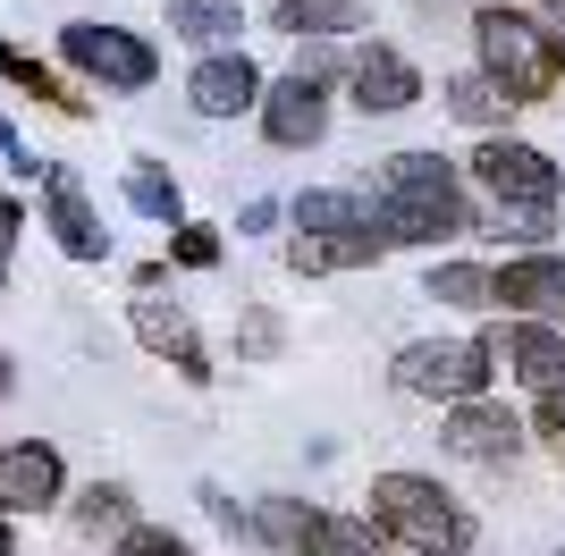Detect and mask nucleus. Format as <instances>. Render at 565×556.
Wrapping results in <instances>:
<instances>
[{"instance_id": "1", "label": "nucleus", "mask_w": 565, "mask_h": 556, "mask_svg": "<svg viewBox=\"0 0 565 556\" xmlns=\"http://www.w3.org/2000/svg\"><path fill=\"white\" fill-rule=\"evenodd\" d=\"M363 194H372V220H380V236H388V254L465 245L472 220H481V194H472L465 161H448V152H388Z\"/></svg>"}, {"instance_id": "2", "label": "nucleus", "mask_w": 565, "mask_h": 556, "mask_svg": "<svg viewBox=\"0 0 565 556\" xmlns=\"http://www.w3.org/2000/svg\"><path fill=\"white\" fill-rule=\"evenodd\" d=\"M354 514H363L397 556H472L481 548V514H472L439 472H414V463L372 472V489H363Z\"/></svg>"}, {"instance_id": "3", "label": "nucleus", "mask_w": 565, "mask_h": 556, "mask_svg": "<svg viewBox=\"0 0 565 556\" xmlns=\"http://www.w3.org/2000/svg\"><path fill=\"white\" fill-rule=\"evenodd\" d=\"M472 68L515 110H541V101L565 93V25H548L523 0H481L472 9Z\"/></svg>"}, {"instance_id": "4", "label": "nucleus", "mask_w": 565, "mask_h": 556, "mask_svg": "<svg viewBox=\"0 0 565 556\" xmlns=\"http://www.w3.org/2000/svg\"><path fill=\"white\" fill-rule=\"evenodd\" d=\"M388 388L414 396V405H465V396H490L498 388L490 321L456 329V338H405V346L388 354Z\"/></svg>"}, {"instance_id": "5", "label": "nucleus", "mask_w": 565, "mask_h": 556, "mask_svg": "<svg viewBox=\"0 0 565 556\" xmlns=\"http://www.w3.org/2000/svg\"><path fill=\"white\" fill-rule=\"evenodd\" d=\"M465 178L490 211H565V161L548 143L515 136V127H507V136H472Z\"/></svg>"}, {"instance_id": "6", "label": "nucleus", "mask_w": 565, "mask_h": 556, "mask_svg": "<svg viewBox=\"0 0 565 556\" xmlns=\"http://www.w3.org/2000/svg\"><path fill=\"white\" fill-rule=\"evenodd\" d=\"M60 68L76 76L85 93H152L161 85V43H143L136 25L118 18H76L68 34H60Z\"/></svg>"}, {"instance_id": "7", "label": "nucleus", "mask_w": 565, "mask_h": 556, "mask_svg": "<svg viewBox=\"0 0 565 556\" xmlns=\"http://www.w3.org/2000/svg\"><path fill=\"white\" fill-rule=\"evenodd\" d=\"M127 329H136V346L152 354V363H169L186 388H212L220 363H212V346H203V321H194L169 287H152V296H143V287H127Z\"/></svg>"}, {"instance_id": "8", "label": "nucleus", "mask_w": 565, "mask_h": 556, "mask_svg": "<svg viewBox=\"0 0 565 556\" xmlns=\"http://www.w3.org/2000/svg\"><path fill=\"white\" fill-rule=\"evenodd\" d=\"M439 447H448L456 463L507 472V463L532 456V430H523V414L490 388V396H465V405H439Z\"/></svg>"}, {"instance_id": "9", "label": "nucleus", "mask_w": 565, "mask_h": 556, "mask_svg": "<svg viewBox=\"0 0 565 556\" xmlns=\"http://www.w3.org/2000/svg\"><path fill=\"white\" fill-rule=\"evenodd\" d=\"M330 85H312V76H262V101H254V127L270 152H312V143H330Z\"/></svg>"}, {"instance_id": "10", "label": "nucleus", "mask_w": 565, "mask_h": 556, "mask_svg": "<svg viewBox=\"0 0 565 556\" xmlns=\"http://www.w3.org/2000/svg\"><path fill=\"white\" fill-rule=\"evenodd\" d=\"M347 101L363 118H405V110H423V68L405 60L397 43H347Z\"/></svg>"}, {"instance_id": "11", "label": "nucleus", "mask_w": 565, "mask_h": 556, "mask_svg": "<svg viewBox=\"0 0 565 556\" xmlns=\"http://www.w3.org/2000/svg\"><path fill=\"white\" fill-rule=\"evenodd\" d=\"M490 312H515V321H565V245H532V254L490 261Z\"/></svg>"}, {"instance_id": "12", "label": "nucleus", "mask_w": 565, "mask_h": 556, "mask_svg": "<svg viewBox=\"0 0 565 556\" xmlns=\"http://www.w3.org/2000/svg\"><path fill=\"white\" fill-rule=\"evenodd\" d=\"M43 228H51V245L68 261H110L118 245H110V228H102V211H94V194L76 185V169L68 161H43Z\"/></svg>"}, {"instance_id": "13", "label": "nucleus", "mask_w": 565, "mask_h": 556, "mask_svg": "<svg viewBox=\"0 0 565 556\" xmlns=\"http://www.w3.org/2000/svg\"><path fill=\"white\" fill-rule=\"evenodd\" d=\"M490 346H498V379H515L523 396H541L565 379V321H515L490 312Z\"/></svg>"}, {"instance_id": "14", "label": "nucleus", "mask_w": 565, "mask_h": 556, "mask_svg": "<svg viewBox=\"0 0 565 556\" xmlns=\"http://www.w3.org/2000/svg\"><path fill=\"white\" fill-rule=\"evenodd\" d=\"M68 498V447L51 439H9L0 447V514L18 523V514H60Z\"/></svg>"}, {"instance_id": "15", "label": "nucleus", "mask_w": 565, "mask_h": 556, "mask_svg": "<svg viewBox=\"0 0 565 556\" xmlns=\"http://www.w3.org/2000/svg\"><path fill=\"white\" fill-rule=\"evenodd\" d=\"M254 101H262V68L236 43H220V51L194 60V76H186V110L194 118H245Z\"/></svg>"}, {"instance_id": "16", "label": "nucleus", "mask_w": 565, "mask_h": 556, "mask_svg": "<svg viewBox=\"0 0 565 556\" xmlns=\"http://www.w3.org/2000/svg\"><path fill=\"white\" fill-rule=\"evenodd\" d=\"M136 514H143V506H136V489H127V481H85V489H68V498H60V523H68L76 548H110Z\"/></svg>"}, {"instance_id": "17", "label": "nucleus", "mask_w": 565, "mask_h": 556, "mask_svg": "<svg viewBox=\"0 0 565 556\" xmlns=\"http://www.w3.org/2000/svg\"><path fill=\"white\" fill-rule=\"evenodd\" d=\"M279 220H287L296 236H354V228H380L363 185H305L296 203H279Z\"/></svg>"}, {"instance_id": "18", "label": "nucleus", "mask_w": 565, "mask_h": 556, "mask_svg": "<svg viewBox=\"0 0 565 556\" xmlns=\"http://www.w3.org/2000/svg\"><path fill=\"white\" fill-rule=\"evenodd\" d=\"M287 270L296 278H338V270H380L388 261V236L380 228H354V236H287Z\"/></svg>"}, {"instance_id": "19", "label": "nucleus", "mask_w": 565, "mask_h": 556, "mask_svg": "<svg viewBox=\"0 0 565 556\" xmlns=\"http://www.w3.org/2000/svg\"><path fill=\"white\" fill-rule=\"evenodd\" d=\"M0 85H18L25 101H43V110L60 118H94V93L76 85V76H60L51 60H34V51H18L9 34H0Z\"/></svg>"}, {"instance_id": "20", "label": "nucleus", "mask_w": 565, "mask_h": 556, "mask_svg": "<svg viewBox=\"0 0 565 556\" xmlns=\"http://www.w3.org/2000/svg\"><path fill=\"white\" fill-rule=\"evenodd\" d=\"M312 532H321V498H296V489H270V498H254V548H270V556H305Z\"/></svg>"}, {"instance_id": "21", "label": "nucleus", "mask_w": 565, "mask_h": 556, "mask_svg": "<svg viewBox=\"0 0 565 556\" xmlns=\"http://www.w3.org/2000/svg\"><path fill=\"white\" fill-rule=\"evenodd\" d=\"M439 110H448L456 127H472V136H507V127H515V101H507V93H498L481 68L439 76Z\"/></svg>"}, {"instance_id": "22", "label": "nucleus", "mask_w": 565, "mask_h": 556, "mask_svg": "<svg viewBox=\"0 0 565 556\" xmlns=\"http://www.w3.org/2000/svg\"><path fill=\"white\" fill-rule=\"evenodd\" d=\"M127 211L152 220V228H178V220H186V178H178L161 152H136V161H127Z\"/></svg>"}, {"instance_id": "23", "label": "nucleus", "mask_w": 565, "mask_h": 556, "mask_svg": "<svg viewBox=\"0 0 565 556\" xmlns=\"http://www.w3.org/2000/svg\"><path fill=\"white\" fill-rule=\"evenodd\" d=\"M423 296L439 303V312H472V321H490V261H472V254H430Z\"/></svg>"}, {"instance_id": "24", "label": "nucleus", "mask_w": 565, "mask_h": 556, "mask_svg": "<svg viewBox=\"0 0 565 556\" xmlns=\"http://www.w3.org/2000/svg\"><path fill=\"white\" fill-rule=\"evenodd\" d=\"M287 43H305V34H330V43H354L363 25H372V0H279L270 9Z\"/></svg>"}, {"instance_id": "25", "label": "nucleus", "mask_w": 565, "mask_h": 556, "mask_svg": "<svg viewBox=\"0 0 565 556\" xmlns=\"http://www.w3.org/2000/svg\"><path fill=\"white\" fill-rule=\"evenodd\" d=\"M169 34H178V43H203V51L245 43V9H236V0H169Z\"/></svg>"}, {"instance_id": "26", "label": "nucleus", "mask_w": 565, "mask_h": 556, "mask_svg": "<svg viewBox=\"0 0 565 556\" xmlns=\"http://www.w3.org/2000/svg\"><path fill=\"white\" fill-rule=\"evenodd\" d=\"M557 220H565V211H490V203H481L472 236H481V245H515V254H532V245H557Z\"/></svg>"}, {"instance_id": "27", "label": "nucleus", "mask_w": 565, "mask_h": 556, "mask_svg": "<svg viewBox=\"0 0 565 556\" xmlns=\"http://www.w3.org/2000/svg\"><path fill=\"white\" fill-rule=\"evenodd\" d=\"M305 556H397L388 539L363 523V514H338V506H321V532H312V548Z\"/></svg>"}, {"instance_id": "28", "label": "nucleus", "mask_w": 565, "mask_h": 556, "mask_svg": "<svg viewBox=\"0 0 565 556\" xmlns=\"http://www.w3.org/2000/svg\"><path fill=\"white\" fill-rule=\"evenodd\" d=\"M287 354V321L270 303H245V321H236V363H279Z\"/></svg>"}, {"instance_id": "29", "label": "nucleus", "mask_w": 565, "mask_h": 556, "mask_svg": "<svg viewBox=\"0 0 565 556\" xmlns=\"http://www.w3.org/2000/svg\"><path fill=\"white\" fill-rule=\"evenodd\" d=\"M169 261H178V270H220V261H228V236H220L212 220H178V228H169Z\"/></svg>"}, {"instance_id": "30", "label": "nucleus", "mask_w": 565, "mask_h": 556, "mask_svg": "<svg viewBox=\"0 0 565 556\" xmlns=\"http://www.w3.org/2000/svg\"><path fill=\"white\" fill-rule=\"evenodd\" d=\"M102 556H203V548H194L186 532H169V523H143V514H136V523H127Z\"/></svg>"}, {"instance_id": "31", "label": "nucleus", "mask_w": 565, "mask_h": 556, "mask_svg": "<svg viewBox=\"0 0 565 556\" xmlns=\"http://www.w3.org/2000/svg\"><path fill=\"white\" fill-rule=\"evenodd\" d=\"M523 430H532V447H548V456L565 463V379H557V388H541V396H532Z\"/></svg>"}, {"instance_id": "32", "label": "nucleus", "mask_w": 565, "mask_h": 556, "mask_svg": "<svg viewBox=\"0 0 565 556\" xmlns=\"http://www.w3.org/2000/svg\"><path fill=\"white\" fill-rule=\"evenodd\" d=\"M287 68L338 93V76H347V43H330V34H305V43H296V60H287Z\"/></svg>"}, {"instance_id": "33", "label": "nucleus", "mask_w": 565, "mask_h": 556, "mask_svg": "<svg viewBox=\"0 0 565 556\" xmlns=\"http://www.w3.org/2000/svg\"><path fill=\"white\" fill-rule=\"evenodd\" d=\"M194 506L212 514V523H220L228 539H254V506H236V498H228L220 481H203V489H194Z\"/></svg>"}, {"instance_id": "34", "label": "nucleus", "mask_w": 565, "mask_h": 556, "mask_svg": "<svg viewBox=\"0 0 565 556\" xmlns=\"http://www.w3.org/2000/svg\"><path fill=\"white\" fill-rule=\"evenodd\" d=\"M18 245H25V203H18V194H0V261L18 254Z\"/></svg>"}, {"instance_id": "35", "label": "nucleus", "mask_w": 565, "mask_h": 556, "mask_svg": "<svg viewBox=\"0 0 565 556\" xmlns=\"http://www.w3.org/2000/svg\"><path fill=\"white\" fill-rule=\"evenodd\" d=\"M169 278H178V261L152 254V261H136V278H127V287H143V296H152V287H169Z\"/></svg>"}, {"instance_id": "36", "label": "nucleus", "mask_w": 565, "mask_h": 556, "mask_svg": "<svg viewBox=\"0 0 565 556\" xmlns=\"http://www.w3.org/2000/svg\"><path fill=\"white\" fill-rule=\"evenodd\" d=\"M236 228H245V236H270V228H279V203H245V220H236Z\"/></svg>"}, {"instance_id": "37", "label": "nucleus", "mask_w": 565, "mask_h": 556, "mask_svg": "<svg viewBox=\"0 0 565 556\" xmlns=\"http://www.w3.org/2000/svg\"><path fill=\"white\" fill-rule=\"evenodd\" d=\"M18 396V354H0V405Z\"/></svg>"}, {"instance_id": "38", "label": "nucleus", "mask_w": 565, "mask_h": 556, "mask_svg": "<svg viewBox=\"0 0 565 556\" xmlns=\"http://www.w3.org/2000/svg\"><path fill=\"white\" fill-rule=\"evenodd\" d=\"M523 9H541L548 25H565V0H523Z\"/></svg>"}, {"instance_id": "39", "label": "nucleus", "mask_w": 565, "mask_h": 556, "mask_svg": "<svg viewBox=\"0 0 565 556\" xmlns=\"http://www.w3.org/2000/svg\"><path fill=\"white\" fill-rule=\"evenodd\" d=\"M0 556H18V523L9 514H0Z\"/></svg>"}, {"instance_id": "40", "label": "nucleus", "mask_w": 565, "mask_h": 556, "mask_svg": "<svg viewBox=\"0 0 565 556\" xmlns=\"http://www.w3.org/2000/svg\"><path fill=\"white\" fill-rule=\"evenodd\" d=\"M0 152H9V118H0Z\"/></svg>"}, {"instance_id": "41", "label": "nucleus", "mask_w": 565, "mask_h": 556, "mask_svg": "<svg viewBox=\"0 0 565 556\" xmlns=\"http://www.w3.org/2000/svg\"><path fill=\"white\" fill-rule=\"evenodd\" d=\"M0 296H9V261H0Z\"/></svg>"}, {"instance_id": "42", "label": "nucleus", "mask_w": 565, "mask_h": 556, "mask_svg": "<svg viewBox=\"0 0 565 556\" xmlns=\"http://www.w3.org/2000/svg\"><path fill=\"white\" fill-rule=\"evenodd\" d=\"M68 556H102V548H68Z\"/></svg>"}, {"instance_id": "43", "label": "nucleus", "mask_w": 565, "mask_h": 556, "mask_svg": "<svg viewBox=\"0 0 565 556\" xmlns=\"http://www.w3.org/2000/svg\"><path fill=\"white\" fill-rule=\"evenodd\" d=\"M548 556H565V548H548Z\"/></svg>"}]
</instances>
